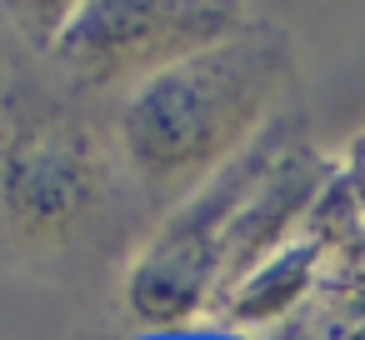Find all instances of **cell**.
<instances>
[{
  "label": "cell",
  "mask_w": 365,
  "mask_h": 340,
  "mask_svg": "<svg viewBox=\"0 0 365 340\" xmlns=\"http://www.w3.org/2000/svg\"><path fill=\"white\" fill-rule=\"evenodd\" d=\"M325 195H330L335 205H345L350 215H365V135L350 145L345 165H340V170H330V185H325Z\"/></svg>",
  "instance_id": "6"
},
{
  "label": "cell",
  "mask_w": 365,
  "mask_h": 340,
  "mask_svg": "<svg viewBox=\"0 0 365 340\" xmlns=\"http://www.w3.org/2000/svg\"><path fill=\"white\" fill-rule=\"evenodd\" d=\"M330 230H325V220L310 210V220L285 240V245H275L250 275H240L230 290H225V300L215 305V325H225V330H265V325H280V320H290L305 300H310V290L320 285V270H325V260H330Z\"/></svg>",
  "instance_id": "5"
},
{
  "label": "cell",
  "mask_w": 365,
  "mask_h": 340,
  "mask_svg": "<svg viewBox=\"0 0 365 340\" xmlns=\"http://www.w3.org/2000/svg\"><path fill=\"white\" fill-rule=\"evenodd\" d=\"M285 81V36L275 26H245L240 36L125 91L115 115V155L150 195L185 200L275 125L270 115Z\"/></svg>",
  "instance_id": "1"
},
{
  "label": "cell",
  "mask_w": 365,
  "mask_h": 340,
  "mask_svg": "<svg viewBox=\"0 0 365 340\" xmlns=\"http://www.w3.org/2000/svg\"><path fill=\"white\" fill-rule=\"evenodd\" d=\"M101 125L46 86H11L0 101V225L26 250H66L110 195Z\"/></svg>",
  "instance_id": "2"
},
{
  "label": "cell",
  "mask_w": 365,
  "mask_h": 340,
  "mask_svg": "<svg viewBox=\"0 0 365 340\" xmlns=\"http://www.w3.org/2000/svg\"><path fill=\"white\" fill-rule=\"evenodd\" d=\"M245 31L225 0H86L71 6L46 61L81 86H140Z\"/></svg>",
  "instance_id": "4"
},
{
  "label": "cell",
  "mask_w": 365,
  "mask_h": 340,
  "mask_svg": "<svg viewBox=\"0 0 365 340\" xmlns=\"http://www.w3.org/2000/svg\"><path fill=\"white\" fill-rule=\"evenodd\" d=\"M285 145H290L285 125H270L240 160H230L200 190L175 200V210L140 240V250L120 270V310L130 325L185 330L215 315L220 290H225L230 225Z\"/></svg>",
  "instance_id": "3"
}]
</instances>
